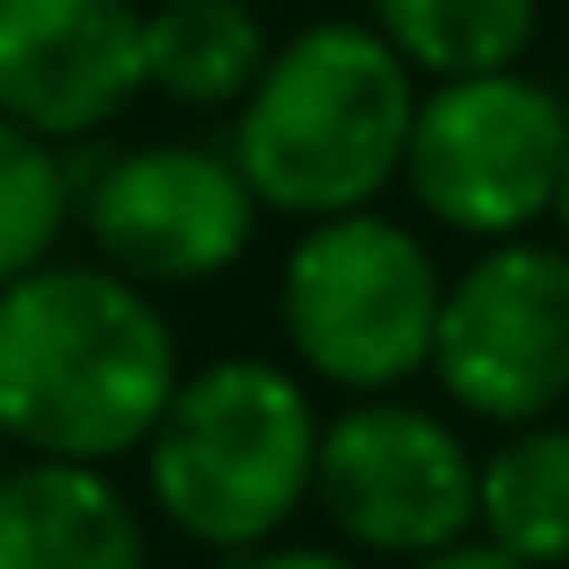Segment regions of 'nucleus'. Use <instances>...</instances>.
Listing matches in <instances>:
<instances>
[{"mask_svg": "<svg viewBox=\"0 0 569 569\" xmlns=\"http://www.w3.org/2000/svg\"><path fill=\"white\" fill-rule=\"evenodd\" d=\"M447 303V267L426 231L389 209L303 223L274 274L281 353L303 382L339 397H397L432 376V332Z\"/></svg>", "mask_w": 569, "mask_h": 569, "instance_id": "obj_4", "label": "nucleus"}, {"mask_svg": "<svg viewBox=\"0 0 569 569\" xmlns=\"http://www.w3.org/2000/svg\"><path fill=\"white\" fill-rule=\"evenodd\" d=\"M231 569H368V562L339 541H267L252 556H238Z\"/></svg>", "mask_w": 569, "mask_h": 569, "instance_id": "obj_15", "label": "nucleus"}, {"mask_svg": "<svg viewBox=\"0 0 569 569\" xmlns=\"http://www.w3.org/2000/svg\"><path fill=\"white\" fill-rule=\"evenodd\" d=\"M144 94V0H0V116L58 152Z\"/></svg>", "mask_w": 569, "mask_h": 569, "instance_id": "obj_9", "label": "nucleus"}, {"mask_svg": "<svg viewBox=\"0 0 569 569\" xmlns=\"http://www.w3.org/2000/svg\"><path fill=\"white\" fill-rule=\"evenodd\" d=\"M569 159V101L541 72H476L418 94L403 194L447 238L505 246L556 217Z\"/></svg>", "mask_w": 569, "mask_h": 569, "instance_id": "obj_5", "label": "nucleus"}, {"mask_svg": "<svg viewBox=\"0 0 569 569\" xmlns=\"http://www.w3.org/2000/svg\"><path fill=\"white\" fill-rule=\"evenodd\" d=\"M476 476L483 455L469 447L455 411L418 397H347L325 411L318 483L310 505L325 512L339 548L361 562H432L476 541Z\"/></svg>", "mask_w": 569, "mask_h": 569, "instance_id": "obj_6", "label": "nucleus"}, {"mask_svg": "<svg viewBox=\"0 0 569 569\" xmlns=\"http://www.w3.org/2000/svg\"><path fill=\"white\" fill-rule=\"evenodd\" d=\"M432 382L476 426H541L569 403V252L556 238L476 246L447 274Z\"/></svg>", "mask_w": 569, "mask_h": 569, "instance_id": "obj_8", "label": "nucleus"}, {"mask_svg": "<svg viewBox=\"0 0 569 569\" xmlns=\"http://www.w3.org/2000/svg\"><path fill=\"white\" fill-rule=\"evenodd\" d=\"M252 0H152L144 8V94L188 116H238L274 58Z\"/></svg>", "mask_w": 569, "mask_h": 569, "instance_id": "obj_11", "label": "nucleus"}, {"mask_svg": "<svg viewBox=\"0 0 569 569\" xmlns=\"http://www.w3.org/2000/svg\"><path fill=\"white\" fill-rule=\"evenodd\" d=\"M548 223H556V246L569 252V159H562V188H556V217Z\"/></svg>", "mask_w": 569, "mask_h": 569, "instance_id": "obj_17", "label": "nucleus"}, {"mask_svg": "<svg viewBox=\"0 0 569 569\" xmlns=\"http://www.w3.org/2000/svg\"><path fill=\"white\" fill-rule=\"evenodd\" d=\"M325 411L281 353H209L144 440V505L209 556L289 541L318 483Z\"/></svg>", "mask_w": 569, "mask_h": 569, "instance_id": "obj_3", "label": "nucleus"}, {"mask_svg": "<svg viewBox=\"0 0 569 569\" xmlns=\"http://www.w3.org/2000/svg\"><path fill=\"white\" fill-rule=\"evenodd\" d=\"M476 541L527 569H569V426L498 432L476 476Z\"/></svg>", "mask_w": 569, "mask_h": 569, "instance_id": "obj_12", "label": "nucleus"}, {"mask_svg": "<svg viewBox=\"0 0 569 569\" xmlns=\"http://www.w3.org/2000/svg\"><path fill=\"white\" fill-rule=\"evenodd\" d=\"M167 303L101 260H51L0 289V440L29 461L116 469L181 389Z\"/></svg>", "mask_w": 569, "mask_h": 569, "instance_id": "obj_1", "label": "nucleus"}, {"mask_svg": "<svg viewBox=\"0 0 569 569\" xmlns=\"http://www.w3.org/2000/svg\"><path fill=\"white\" fill-rule=\"evenodd\" d=\"M80 194L87 260L138 281L152 296H181L223 281L260 238V194L246 188L223 144L144 138L123 152H66Z\"/></svg>", "mask_w": 569, "mask_h": 569, "instance_id": "obj_7", "label": "nucleus"}, {"mask_svg": "<svg viewBox=\"0 0 569 569\" xmlns=\"http://www.w3.org/2000/svg\"><path fill=\"white\" fill-rule=\"evenodd\" d=\"M80 217L72 159L43 144L37 130L0 116V289L58 260V238Z\"/></svg>", "mask_w": 569, "mask_h": 569, "instance_id": "obj_14", "label": "nucleus"}, {"mask_svg": "<svg viewBox=\"0 0 569 569\" xmlns=\"http://www.w3.org/2000/svg\"><path fill=\"white\" fill-rule=\"evenodd\" d=\"M0 569H152L144 512L109 469L14 455L0 476Z\"/></svg>", "mask_w": 569, "mask_h": 569, "instance_id": "obj_10", "label": "nucleus"}, {"mask_svg": "<svg viewBox=\"0 0 569 569\" xmlns=\"http://www.w3.org/2000/svg\"><path fill=\"white\" fill-rule=\"evenodd\" d=\"M144 8H152V0H144Z\"/></svg>", "mask_w": 569, "mask_h": 569, "instance_id": "obj_19", "label": "nucleus"}, {"mask_svg": "<svg viewBox=\"0 0 569 569\" xmlns=\"http://www.w3.org/2000/svg\"><path fill=\"white\" fill-rule=\"evenodd\" d=\"M0 476H8V440H0Z\"/></svg>", "mask_w": 569, "mask_h": 569, "instance_id": "obj_18", "label": "nucleus"}, {"mask_svg": "<svg viewBox=\"0 0 569 569\" xmlns=\"http://www.w3.org/2000/svg\"><path fill=\"white\" fill-rule=\"evenodd\" d=\"M418 80L368 14H318L274 43L260 87L231 116L223 152L267 217L325 223L382 209L403 188V152L418 123Z\"/></svg>", "mask_w": 569, "mask_h": 569, "instance_id": "obj_2", "label": "nucleus"}, {"mask_svg": "<svg viewBox=\"0 0 569 569\" xmlns=\"http://www.w3.org/2000/svg\"><path fill=\"white\" fill-rule=\"evenodd\" d=\"M368 22L426 87L519 72L541 43V0H368Z\"/></svg>", "mask_w": 569, "mask_h": 569, "instance_id": "obj_13", "label": "nucleus"}, {"mask_svg": "<svg viewBox=\"0 0 569 569\" xmlns=\"http://www.w3.org/2000/svg\"><path fill=\"white\" fill-rule=\"evenodd\" d=\"M418 569H527V562L498 556L490 541H461V548H447V556H432V562H418Z\"/></svg>", "mask_w": 569, "mask_h": 569, "instance_id": "obj_16", "label": "nucleus"}]
</instances>
